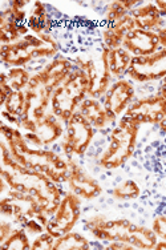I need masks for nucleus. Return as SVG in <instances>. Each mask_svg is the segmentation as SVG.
I'll use <instances>...</instances> for the list:
<instances>
[{
  "label": "nucleus",
  "mask_w": 166,
  "mask_h": 250,
  "mask_svg": "<svg viewBox=\"0 0 166 250\" xmlns=\"http://www.w3.org/2000/svg\"><path fill=\"white\" fill-rule=\"evenodd\" d=\"M1 146V178L14 190H19L33 197L42 208L44 214L51 217L56 212L64 193L45 174L32 170L16 163L11 156L10 148L4 140Z\"/></svg>",
  "instance_id": "nucleus-1"
},
{
  "label": "nucleus",
  "mask_w": 166,
  "mask_h": 250,
  "mask_svg": "<svg viewBox=\"0 0 166 250\" xmlns=\"http://www.w3.org/2000/svg\"><path fill=\"white\" fill-rule=\"evenodd\" d=\"M1 139L10 148L12 159L25 168L45 174L53 183H66L69 165L68 159H64L53 150L36 148L28 144L24 133L19 128L3 123L0 125Z\"/></svg>",
  "instance_id": "nucleus-2"
},
{
  "label": "nucleus",
  "mask_w": 166,
  "mask_h": 250,
  "mask_svg": "<svg viewBox=\"0 0 166 250\" xmlns=\"http://www.w3.org/2000/svg\"><path fill=\"white\" fill-rule=\"evenodd\" d=\"M75 69L73 62L68 58L57 56L47 62L40 71L32 75L25 89V109L21 121H39L48 113L52 96L57 88Z\"/></svg>",
  "instance_id": "nucleus-3"
},
{
  "label": "nucleus",
  "mask_w": 166,
  "mask_h": 250,
  "mask_svg": "<svg viewBox=\"0 0 166 250\" xmlns=\"http://www.w3.org/2000/svg\"><path fill=\"white\" fill-rule=\"evenodd\" d=\"M85 229L96 240L112 242L121 241L130 244L136 249L153 250L158 237L146 226L137 225L126 218H106L104 216H92L84 222Z\"/></svg>",
  "instance_id": "nucleus-4"
},
{
  "label": "nucleus",
  "mask_w": 166,
  "mask_h": 250,
  "mask_svg": "<svg viewBox=\"0 0 166 250\" xmlns=\"http://www.w3.org/2000/svg\"><path fill=\"white\" fill-rule=\"evenodd\" d=\"M59 53V44L51 34H28L18 42L1 44L0 59L5 65L24 67L36 59H55Z\"/></svg>",
  "instance_id": "nucleus-5"
},
{
  "label": "nucleus",
  "mask_w": 166,
  "mask_h": 250,
  "mask_svg": "<svg viewBox=\"0 0 166 250\" xmlns=\"http://www.w3.org/2000/svg\"><path fill=\"white\" fill-rule=\"evenodd\" d=\"M141 125L121 117L109 135V144L100 156L99 165L105 170H116L124 167L136 152Z\"/></svg>",
  "instance_id": "nucleus-6"
},
{
  "label": "nucleus",
  "mask_w": 166,
  "mask_h": 250,
  "mask_svg": "<svg viewBox=\"0 0 166 250\" xmlns=\"http://www.w3.org/2000/svg\"><path fill=\"white\" fill-rule=\"evenodd\" d=\"M89 89V82L85 72L75 67L65 82L57 88L51 101V112L57 119L66 124V121L75 115L81 103L85 100Z\"/></svg>",
  "instance_id": "nucleus-7"
},
{
  "label": "nucleus",
  "mask_w": 166,
  "mask_h": 250,
  "mask_svg": "<svg viewBox=\"0 0 166 250\" xmlns=\"http://www.w3.org/2000/svg\"><path fill=\"white\" fill-rule=\"evenodd\" d=\"M65 125L62 143V152L66 159H73V156L83 157L93 141L96 129L79 111L66 121Z\"/></svg>",
  "instance_id": "nucleus-8"
},
{
  "label": "nucleus",
  "mask_w": 166,
  "mask_h": 250,
  "mask_svg": "<svg viewBox=\"0 0 166 250\" xmlns=\"http://www.w3.org/2000/svg\"><path fill=\"white\" fill-rule=\"evenodd\" d=\"M75 64L81 71H84L88 77L89 82L88 96L93 99L104 97L113 80L108 62V48H104L100 52L99 59L77 58Z\"/></svg>",
  "instance_id": "nucleus-9"
},
{
  "label": "nucleus",
  "mask_w": 166,
  "mask_h": 250,
  "mask_svg": "<svg viewBox=\"0 0 166 250\" xmlns=\"http://www.w3.org/2000/svg\"><path fill=\"white\" fill-rule=\"evenodd\" d=\"M64 123L57 119L52 112H48L42 120L21 121L20 129H23L24 137L29 145L36 148H44L52 145L64 133Z\"/></svg>",
  "instance_id": "nucleus-10"
},
{
  "label": "nucleus",
  "mask_w": 166,
  "mask_h": 250,
  "mask_svg": "<svg viewBox=\"0 0 166 250\" xmlns=\"http://www.w3.org/2000/svg\"><path fill=\"white\" fill-rule=\"evenodd\" d=\"M81 218V198L75 193H64L62 201L57 207L56 212L49 217L45 230L53 237H62L79 224Z\"/></svg>",
  "instance_id": "nucleus-11"
},
{
  "label": "nucleus",
  "mask_w": 166,
  "mask_h": 250,
  "mask_svg": "<svg viewBox=\"0 0 166 250\" xmlns=\"http://www.w3.org/2000/svg\"><path fill=\"white\" fill-rule=\"evenodd\" d=\"M128 76L132 82H161L166 77V48L158 49L149 56H134L129 67Z\"/></svg>",
  "instance_id": "nucleus-12"
},
{
  "label": "nucleus",
  "mask_w": 166,
  "mask_h": 250,
  "mask_svg": "<svg viewBox=\"0 0 166 250\" xmlns=\"http://www.w3.org/2000/svg\"><path fill=\"white\" fill-rule=\"evenodd\" d=\"M124 117L138 125H158L166 117V99L158 93L138 99L130 104Z\"/></svg>",
  "instance_id": "nucleus-13"
},
{
  "label": "nucleus",
  "mask_w": 166,
  "mask_h": 250,
  "mask_svg": "<svg viewBox=\"0 0 166 250\" xmlns=\"http://www.w3.org/2000/svg\"><path fill=\"white\" fill-rule=\"evenodd\" d=\"M134 85L128 79H117L112 83L108 92L103 97V104L112 123L117 120L121 115H125L126 109L134 100Z\"/></svg>",
  "instance_id": "nucleus-14"
},
{
  "label": "nucleus",
  "mask_w": 166,
  "mask_h": 250,
  "mask_svg": "<svg viewBox=\"0 0 166 250\" xmlns=\"http://www.w3.org/2000/svg\"><path fill=\"white\" fill-rule=\"evenodd\" d=\"M69 172L66 178V185L69 192L75 193L76 196L85 200L92 201L97 198L103 193V187L95 177H92L80 164H77L73 159H68Z\"/></svg>",
  "instance_id": "nucleus-15"
},
{
  "label": "nucleus",
  "mask_w": 166,
  "mask_h": 250,
  "mask_svg": "<svg viewBox=\"0 0 166 250\" xmlns=\"http://www.w3.org/2000/svg\"><path fill=\"white\" fill-rule=\"evenodd\" d=\"M160 39L157 32L134 28L129 32L123 42V48L134 56H149L160 48Z\"/></svg>",
  "instance_id": "nucleus-16"
},
{
  "label": "nucleus",
  "mask_w": 166,
  "mask_h": 250,
  "mask_svg": "<svg viewBox=\"0 0 166 250\" xmlns=\"http://www.w3.org/2000/svg\"><path fill=\"white\" fill-rule=\"evenodd\" d=\"M133 20L136 23V28L144 29V31H152L158 32L164 24V18L160 14V11L154 4V1H147L144 4L138 5L130 12Z\"/></svg>",
  "instance_id": "nucleus-17"
},
{
  "label": "nucleus",
  "mask_w": 166,
  "mask_h": 250,
  "mask_svg": "<svg viewBox=\"0 0 166 250\" xmlns=\"http://www.w3.org/2000/svg\"><path fill=\"white\" fill-rule=\"evenodd\" d=\"M136 28V23L133 20L132 15H126L119 21H116L113 24H108L103 29V42H104L105 48L114 49L123 47V42L125 36Z\"/></svg>",
  "instance_id": "nucleus-18"
},
{
  "label": "nucleus",
  "mask_w": 166,
  "mask_h": 250,
  "mask_svg": "<svg viewBox=\"0 0 166 250\" xmlns=\"http://www.w3.org/2000/svg\"><path fill=\"white\" fill-rule=\"evenodd\" d=\"M79 112L85 117V120L95 129H105L108 125L112 124V120L105 109L104 104L99 99L86 97L85 100L81 103Z\"/></svg>",
  "instance_id": "nucleus-19"
},
{
  "label": "nucleus",
  "mask_w": 166,
  "mask_h": 250,
  "mask_svg": "<svg viewBox=\"0 0 166 250\" xmlns=\"http://www.w3.org/2000/svg\"><path fill=\"white\" fill-rule=\"evenodd\" d=\"M29 28L27 24H19L11 16L8 8L1 11L0 14V40L1 44H11L18 42L28 35Z\"/></svg>",
  "instance_id": "nucleus-20"
},
{
  "label": "nucleus",
  "mask_w": 166,
  "mask_h": 250,
  "mask_svg": "<svg viewBox=\"0 0 166 250\" xmlns=\"http://www.w3.org/2000/svg\"><path fill=\"white\" fill-rule=\"evenodd\" d=\"M27 27L35 35H47L51 34L53 27V20L49 16L47 5L43 1H35L32 11L27 19Z\"/></svg>",
  "instance_id": "nucleus-21"
},
{
  "label": "nucleus",
  "mask_w": 166,
  "mask_h": 250,
  "mask_svg": "<svg viewBox=\"0 0 166 250\" xmlns=\"http://www.w3.org/2000/svg\"><path fill=\"white\" fill-rule=\"evenodd\" d=\"M133 56L123 47L114 49H108V62L112 76L114 79H123L126 75L130 67Z\"/></svg>",
  "instance_id": "nucleus-22"
},
{
  "label": "nucleus",
  "mask_w": 166,
  "mask_h": 250,
  "mask_svg": "<svg viewBox=\"0 0 166 250\" xmlns=\"http://www.w3.org/2000/svg\"><path fill=\"white\" fill-rule=\"evenodd\" d=\"M140 4L137 0H114L110 1L108 7H106V12H105V20L108 24H113L116 21H119L126 15L132 12L136 5Z\"/></svg>",
  "instance_id": "nucleus-23"
},
{
  "label": "nucleus",
  "mask_w": 166,
  "mask_h": 250,
  "mask_svg": "<svg viewBox=\"0 0 166 250\" xmlns=\"http://www.w3.org/2000/svg\"><path fill=\"white\" fill-rule=\"evenodd\" d=\"M90 248L89 240L77 231H68L56 238L53 250H88Z\"/></svg>",
  "instance_id": "nucleus-24"
},
{
  "label": "nucleus",
  "mask_w": 166,
  "mask_h": 250,
  "mask_svg": "<svg viewBox=\"0 0 166 250\" xmlns=\"http://www.w3.org/2000/svg\"><path fill=\"white\" fill-rule=\"evenodd\" d=\"M112 196L117 201H134L141 196V188L134 180H125L112 189Z\"/></svg>",
  "instance_id": "nucleus-25"
},
{
  "label": "nucleus",
  "mask_w": 166,
  "mask_h": 250,
  "mask_svg": "<svg viewBox=\"0 0 166 250\" xmlns=\"http://www.w3.org/2000/svg\"><path fill=\"white\" fill-rule=\"evenodd\" d=\"M25 109V92L24 91H12L10 96L3 104V111L8 115L21 119V116Z\"/></svg>",
  "instance_id": "nucleus-26"
},
{
  "label": "nucleus",
  "mask_w": 166,
  "mask_h": 250,
  "mask_svg": "<svg viewBox=\"0 0 166 250\" xmlns=\"http://www.w3.org/2000/svg\"><path fill=\"white\" fill-rule=\"evenodd\" d=\"M0 246L8 250H31L32 242L29 241L27 230L24 228H20L15 229L12 234L3 244H0Z\"/></svg>",
  "instance_id": "nucleus-27"
},
{
  "label": "nucleus",
  "mask_w": 166,
  "mask_h": 250,
  "mask_svg": "<svg viewBox=\"0 0 166 250\" xmlns=\"http://www.w3.org/2000/svg\"><path fill=\"white\" fill-rule=\"evenodd\" d=\"M8 83L14 91H25L32 75L24 67H12L7 72Z\"/></svg>",
  "instance_id": "nucleus-28"
},
{
  "label": "nucleus",
  "mask_w": 166,
  "mask_h": 250,
  "mask_svg": "<svg viewBox=\"0 0 166 250\" xmlns=\"http://www.w3.org/2000/svg\"><path fill=\"white\" fill-rule=\"evenodd\" d=\"M55 242H56V237H53L51 233L45 230L38 234V237L32 241L31 250H53Z\"/></svg>",
  "instance_id": "nucleus-29"
},
{
  "label": "nucleus",
  "mask_w": 166,
  "mask_h": 250,
  "mask_svg": "<svg viewBox=\"0 0 166 250\" xmlns=\"http://www.w3.org/2000/svg\"><path fill=\"white\" fill-rule=\"evenodd\" d=\"M152 230L158 240L166 241V216H157L152 222Z\"/></svg>",
  "instance_id": "nucleus-30"
},
{
  "label": "nucleus",
  "mask_w": 166,
  "mask_h": 250,
  "mask_svg": "<svg viewBox=\"0 0 166 250\" xmlns=\"http://www.w3.org/2000/svg\"><path fill=\"white\" fill-rule=\"evenodd\" d=\"M12 88H11L10 83H8V77H7V73H1V82H0V104L3 105L4 101L7 100V97L10 96L12 93Z\"/></svg>",
  "instance_id": "nucleus-31"
},
{
  "label": "nucleus",
  "mask_w": 166,
  "mask_h": 250,
  "mask_svg": "<svg viewBox=\"0 0 166 250\" xmlns=\"http://www.w3.org/2000/svg\"><path fill=\"white\" fill-rule=\"evenodd\" d=\"M14 225H12V222L11 221H3L0 222V244H3L8 237L12 234V231H14Z\"/></svg>",
  "instance_id": "nucleus-32"
},
{
  "label": "nucleus",
  "mask_w": 166,
  "mask_h": 250,
  "mask_svg": "<svg viewBox=\"0 0 166 250\" xmlns=\"http://www.w3.org/2000/svg\"><path fill=\"white\" fill-rule=\"evenodd\" d=\"M105 249L108 250H134L136 248L130 244L126 242H121V241H112L108 245L105 246Z\"/></svg>",
  "instance_id": "nucleus-33"
},
{
  "label": "nucleus",
  "mask_w": 166,
  "mask_h": 250,
  "mask_svg": "<svg viewBox=\"0 0 166 250\" xmlns=\"http://www.w3.org/2000/svg\"><path fill=\"white\" fill-rule=\"evenodd\" d=\"M157 34H158V39H160V45H161V48H166V27H162Z\"/></svg>",
  "instance_id": "nucleus-34"
},
{
  "label": "nucleus",
  "mask_w": 166,
  "mask_h": 250,
  "mask_svg": "<svg viewBox=\"0 0 166 250\" xmlns=\"http://www.w3.org/2000/svg\"><path fill=\"white\" fill-rule=\"evenodd\" d=\"M157 93L166 99V77H164L161 83H160V87H158V92Z\"/></svg>",
  "instance_id": "nucleus-35"
},
{
  "label": "nucleus",
  "mask_w": 166,
  "mask_h": 250,
  "mask_svg": "<svg viewBox=\"0 0 166 250\" xmlns=\"http://www.w3.org/2000/svg\"><path fill=\"white\" fill-rule=\"evenodd\" d=\"M153 250H166V241L164 240L157 241L156 246H154V249Z\"/></svg>",
  "instance_id": "nucleus-36"
},
{
  "label": "nucleus",
  "mask_w": 166,
  "mask_h": 250,
  "mask_svg": "<svg viewBox=\"0 0 166 250\" xmlns=\"http://www.w3.org/2000/svg\"><path fill=\"white\" fill-rule=\"evenodd\" d=\"M158 126H160V130H161L162 133H165L166 135V117L158 124Z\"/></svg>",
  "instance_id": "nucleus-37"
}]
</instances>
